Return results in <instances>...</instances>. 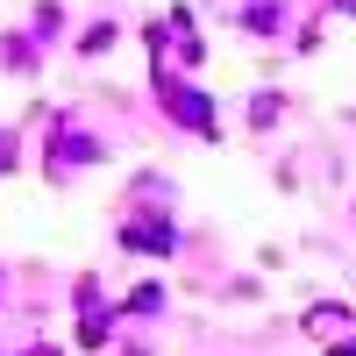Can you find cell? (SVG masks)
I'll return each mask as SVG.
<instances>
[{
  "instance_id": "cell-1",
  "label": "cell",
  "mask_w": 356,
  "mask_h": 356,
  "mask_svg": "<svg viewBox=\"0 0 356 356\" xmlns=\"http://www.w3.org/2000/svg\"><path fill=\"white\" fill-rule=\"evenodd\" d=\"M157 100H164L171 122H178V129H193V136H214V129H221V122H214V100L193 93V86L178 79V72H164V65H157Z\"/></svg>"
},
{
  "instance_id": "cell-2",
  "label": "cell",
  "mask_w": 356,
  "mask_h": 356,
  "mask_svg": "<svg viewBox=\"0 0 356 356\" xmlns=\"http://www.w3.org/2000/svg\"><path fill=\"white\" fill-rule=\"evenodd\" d=\"M79 342H86V349H107V342H114V307L100 300L93 278L79 285Z\"/></svg>"
},
{
  "instance_id": "cell-3",
  "label": "cell",
  "mask_w": 356,
  "mask_h": 356,
  "mask_svg": "<svg viewBox=\"0 0 356 356\" xmlns=\"http://www.w3.org/2000/svg\"><path fill=\"white\" fill-rule=\"evenodd\" d=\"M86 164H100V143L93 136H79L72 122H57V150H50V178H72Z\"/></svg>"
},
{
  "instance_id": "cell-4",
  "label": "cell",
  "mask_w": 356,
  "mask_h": 356,
  "mask_svg": "<svg viewBox=\"0 0 356 356\" xmlns=\"http://www.w3.org/2000/svg\"><path fill=\"white\" fill-rule=\"evenodd\" d=\"M122 250H157V257H171V250H178V228H171V221H129V228H122Z\"/></svg>"
},
{
  "instance_id": "cell-5",
  "label": "cell",
  "mask_w": 356,
  "mask_h": 356,
  "mask_svg": "<svg viewBox=\"0 0 356 356\" xmlns=\"http://www.w3.org/2000/svg\"><path fill=\"white\" fill-rule=\"evenodd\" d=\"M0 171H15V136L0 129Z\"/></svg>"
},
{
  "instance_id": "cell-6",
  "label": "cell",
  "mask_w": 356,
  "mask_h": 356,
  "mask_svg": "<svg viewBox=\"0 0 356 356\" xmlns=\"http://www.w3.org/2000/svg\"><path fill=\"white\" fill-rule=\"evenodd\" d=\"M335 8H342V15H356V0H335Z\"/></svg>"
},
{
  "instance_id": "cell-7",
  "label": "cell",
  "mask_w": 356,
  "mask_h": 356,
  "mask_svg": "<svg viewBox=\"0 0 356 356\" xmlns=\"http://www.w3.org/2000/svg\"><path fill=\"white\" fill-rule=\"evenodd\" d=\"M29 356H57V349H29Z\"/></svg>"
},
{
  "instance_id": "cell-8",
  "label": "cell",
  "mask_w": 356,
  "mask_h": 356,
  "mask_svg": "<svg viewBox=\"0 0 356 356\" xmlns=\"http://www.w3.org/2000/svg\"><path fill=\"white\" fill-rule=\"evenodd\" d=\"M129 356H143V349H129Z\"/></svg>"
}]
</instances>
